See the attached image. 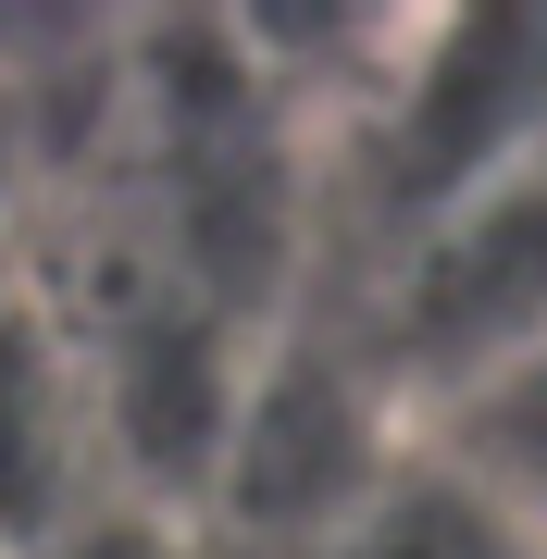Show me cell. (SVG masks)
Returning a JSON list of instances; mask_svg holds the SVG:
<instances>
[{
  "label": "cell",
  "mask_w": 547,
  "mask_h": 559,
  "mask_svg": "<svg viewBox=\"0 0 547 559\" xmlns=\"http://www.w3.org/2000/svg\"><path fill=\"white\" fill-rule=\"evenodd\" d=\"M448 360L436 385H498L523 348H547V162H498L461 187L399 286V360Z\"/></svg>",
  "instance_id": "cell-1"
},
{
  "label": "cell",
  "mask_w": 547,
  "mask_h": 559,
  "mask_svg": "<svg viewBox=\"0 0 547 559\" xmlns=\"http://www.w3.org/2000/svg\"><path fill=\"white\" fill-rule=\"evenodd\" d=\"M324 559H523V535L473 498V485H436V498H373L348 510V535Z\"/></svg>",
  "instance_id": "cell-2"
}]
</instances>
